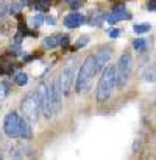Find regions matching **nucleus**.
Here are the masks:
<instances>
[{
	"label": "nucleus",
	"instance_id": "1",
	"mask_svg": "<svg viewBox=\"0 0 156 160\" xmlns=\"http://www.w3.org/2000/svg\"><path fill=\"white\" fill-rule=\"evenodd\" d=\"M97 72V60H95V55H88L86 60L83 61L80 71H78V75H76V82H75V90L76 93H85L89 87H91V82Z\"/></svg>",
	"mask_w": 156,
	"mask_h": 160
},
{
	"label": "nucleus",
	"instance_id": "27",
	"mask_svg": "<svg viewBox=\"0 0 156 160\" xmlns=\"http://www.w3.org/2000/svg\"><path fill=\"white\" fill-rule=\"evenodd\" d=\"M5 13H7V5H5V2H2V0H0V18H2Z\"/></svg>",
	"mask_w": 156,
	"mask_h": 160
},
{
	"label": "nucleus",
	"instance_id": "23",
	"mask_svg": "<svg viewBox=\"0 0 156 160\" xmlns=\"http://www.w3.org/2000/svg\"><path fill=\"white\" fill-rule=\"evenodd\" d=\"M88 42H89V36H86V35H85V36H81L80 39H78V41H76V49H80V47H83V46H86Z\"/></svg>",
	"mask_w": 156,
	"mask_h": 160
},
{
	"label": "nucleus",
	"instance_id": "3",
	"mask_svg": "<svg viewBox=\"0 0 156 160\" xmlns=\"http://www.w3.org/2000/svg\"><path fill=\"white\" fill-rule=\"evenodd\" d=\"M21 107H22V113H24L25 119H28L30 122H36V121H38L41 105H39V99H38V93H36V91L28 93V94L24 98Z\"/></svg>",
	"mask_w": 156,
	"mask_h": 160
},
{
	"label": "nucleus",
	"instance_id": "17",
	"mask_svg": "<svg viewBox=\"0 0 156 160\" xmlns=\"http://www.w3.org/2000/svg\"><path fill=\"white\" fill-rule=\"evenodd\" d=\"M150 28H151L150 24H136V25L133 27V32H134L136 35H140V33H147V32H150Z\"/></svg>",
	"mask_w": 156,
	"mask_h": 160
},
{
	"label": "nucleus",
	"instance_id": "24",
	"mask_svg": "<svg viewBox=\"0 0 156 160\" xmlns=\"http://www.w3.org/2000/svg\"><path fill=\"white\" fill-rule=\"evenodd\" d=\"M83 2H85V0H70L69 5H70V8H72V10H78V8H80V7L83 5Z\"/></svg>",
	"mask_w": 156,
	"mask_h": 160
},
{
	"label": "nucleus",
	"instance_id": "26",
	"mask_svg": "<svg viewBox=\"0 0 156 160\" xmlns=\"http://www.w3.org/2000/svg\"><path fill=\"white\" fill-rule=\"evenodd\" d=\"M147 8L150 11H156V0H150V2L147 3Z\"/></svg>",
	"mask_w": 156,
	"mask_h": 160
},
{
	"label": "nucleus",
	"instance_id": "5",
	"mask_svg": "<svg viewBox=\"0 0 156 160\" xmlns=\"http://www.w3.org/2000/svg\"><path fill=\"white\" fill-rule=\"evenodd\" d=\"M59 80H61V88H62V93L64 94H69L75 85V63L73 60H67L66 64L62 66L61 69V75H59Z\"/></svg>",
	"mask_w": 156,
	"mask_h": 160
},
{
	"label": "nucleus",
	"instance_id": "7",
	"mask_svg": "<svg viewBox=\"0 0 156 160\" xmlns=\"http://www.w3.org/2000/svg\"><path fill=\"white\" fill-rule=\"evenodd\" d=\"M21 122H22V119L19 118V115L16 112H10L5 116V121H3V130H5V133L10 138L21 137Z\"/></svg>",
	"mask_w": 156,
	"mask_h": 160
},
{
	"label": "nucleus",
	"instance_id": "16",
	"mask_svg": "<svg viewBox=\"0 0 156 160\" xmlns=\"http://www.w3.org/2000/svg\"><path fill=\"white\" fill-rule=\"evenodd\" d=\"M14 82H16V85H19V87H25V85L28 83V75H27L25 72H19V74L14 77Z\"/></svg>",
	"mask_w": 156,
	"mask_h": 160
},
{
	"label": "nucleus",
	"instance_id": "30",
	"mask_svg": "<svg viewBox=\"0 0 156 160\" xmlns=\"http://www.w3.org/2000/svg\"><path fill=\"white\" fill-rule=\"evenodd\" d=\"M30 2H31V0H21V3H22V5H28Z\"/></svg>",
	"mask_w": 156,
	"mask_h": 160
},
{
	"label": "nucleus",
	"instance_id": "18",
	"mask_svg": "<svg viewBox=\"0 0 156 160\" xmlns=\"http://www.w3.org/2000/svg\"><path fill=\"white\" fill-rule=\"evenodd\" d=\"M34 8H36L38 11H41V13L47 11V10L50 8V0H38V2L34 3Z\"/></svg>",
	"mask_w": 156,
	"mask_h": 160
},
{
	"label": "nucleus",
	"instance_id": "2",
	"mask_svg": "<svg viewBox=\"0 0 156 160\" xmlns=\"http://www.w3.org/2000/svg\"><path fill=\"white\" fill-rule=\"evenodd\" d=\"M116 85H117V68L109 64L103 69V72L100 75L99 85H97V101L105 102L111 96Z\"/></svg>",
	"mask_w": 156,
	"mask_h": 160
},
{
	"label": "nucleus",
	"instance_id": "8",
	"mask_svg": "<svg viewBox=\"0 0 156 160\" xmlns=\"http://www.w3.org/2000/svg\"><path fill=\"white\" fill-rule=\"evenodd\" d=\"M48 88H50V94H52L53 115H58V113L61 112V93H62L59 77H55V78L52 80V83L48 85Z\"/></svg>",
	"mask_w": 156,
	"mask_h": 160
},
{
	"label": "nucleus",
	"instance_id": "10",
	"mask_svg": "<svg viewBox=\"0 0 156 160\" xmlns=\"http://www.w3.org/2000/svg\"><path fill=\"white\" fill-rule=\"evenodd\" d=\"M111 55H112V49H111L109 46H102V47H99L97 55H95V60H97V71L105 69V64L109 61Z\"/></svg>",
	"mask_w": 156,
	"mask_h": 160
},
{
	"label": "nucleus",
	"instance_id": "14",
	"mask_svg": "<svg viewBox=\"0 0 156 160\" xmlns=\"http://www.w3.org/2000/svg\"><path fill=\"white\" fill-rule=\"evenodd\" d=\"M144 78L147 80V82H154L156 80V64L153 66H148L144 72Z\"/></svg>",
	"mask_w": 156,
	"mask_h": 160
},
{
	"label": "nucleus",
	"instance_id": "28",
	"mask_svg": "<svg viewBox=\"0 0 156 160\" xmlns=\"http://www.w3.org/2000/svg\"><path fill=\"white\" fill-rule=\"evenodd\" d=\"M69 42H70V38H69L67 35H64V36H62V41H61V46H64V47H66Z\"/></svg>",
	"mask_w": 156,
	"mask_h": 160
},
{
	"label": "nucleus",
	"instance_id": "6",
	"mask_svg": "<svg viewBox=\"0 0 156 160\" xmlns=\"http://www.w3.org/2000/svg\"><path fill=\"white\" fill-rule=\"evenodd\" d=\"M36 93H38V99H39V105H41L42 113H44L47 118L53 116V104H52V94H50L48 85L42 82V83L38 87V91H36Z\"/></svg>",
	"mask_w": 156,
	"mask_h": 160
},
{
	"label": "nucleus",
	"instance_id": "29",
	"mask_svg": "<svg viewBox=\"0 0 156 160\" xmlns=\"http://www.w3.org/2000/svg\"><path fill=\"white\" fill-rule=\"evenodd\" d=\"M45 22H47L48 25H55V24H56V19H55V18H50V16H48V18L45 19Z\"/></svg>",
	"mask_w": 156,
	"mask_h": 160
},
{
	"label": "nucleus",
	"instance_id": "21",
	"mask_svg": "<svg viewBox=\"0 0 156 160\" xmlns=\"http://www.w3.org/2000/svg\"><path fill=\"white\" fill-rule=\"evenodd\" d=\"M10 72H13L11 63H0V74H10Z\"/></svg>",
	"mask_w": 156,
	"mask_h": 160
},
{
	"label": "nucleus",
	"instance_id": "22",
	"mask_svg": "<svg viewBox=\"0 0 156 160\" xmlns=\"http://www.w3.org/2000/svg\"><path fill=\"white\" fill-rule=\"evenodd\" d=\"M21 8H22V3H21V2H14V3L10 7V11H11V14H19Z\"/></svg>",
	"mask_w": 156,
	"mask_h": 160
},
{
	"label": "nucleus",
	"instance_id": "15",
	"mask_svg": "<svg viewBox=\"0 0 156 160\" xmlns=\"http://www.w3.org/2000/svg\"><path fill=\"white\" fill-rule=\"evenodd\" d=\"M133 47H134L139 53H144V52L147 50V41H145L144 38H137V39L133 41Z\"/></svg>",
	"mask_w": 156,
	"mask_h": 160
},
{
	"label": "nucleus",
	"instance_id": "11",
	"mask_svg": "<svg viewBox=\"0 0 156 160\" xmlns=\"http://www.w3.org/2000/svg\"><path fill=\"white\" fill-rule=\"evenodd\" d=\"M85 22H86V18L83 14H80V13H72V14L64 18V25L69 27V28H78Z\"/></svg>",
	"mask_w": 156,
	"mask_h": 160
},
{
	"label": "nucleus",
	"instance_id": "4",
	"mask_svg": "<svg viewBox=\"0 0 156 160\" xmlns=\"http://www.w3.org/2000/svg\"><path fill=\"white\" fill-rule=\"evenodd\" d=\"M131 66H133V61H131V55L130 53H123L117 63V88H125V85L128 83L130 80V75H131Z\"/></svg>",
	"mask_w": 156,
	"mask_h": 160
},
{
	"label": "nucleus",
	"instance_id": "12",
	"mask_svg": "<svg viewBox=\"0 0 156 160\" xmlns=\"http://www.w3.org/2000/svg\"><path fill=\"white\" fill-rule=\"evenodd\" d=\"M62 36H64V35H61V33H55V35H50V36H47V38L44 39V46H45L47 49H55V47L61 46Z\"/></svg>",
	"mask_w": 156,
	"mask_h": 160
},
{
	"label": "nucleus",
	"instance_id": "19",
	"mask_svg": "<svg viewBox=\"0 0 156 160\" xmlns=\"http://www.w3.org/2000/svg\"><path fill=\"white\" fill-rule=\"evenodd\" d=\"M102 21H103V16H102V13H99V11H95V13L92 14V19H88V22H89L92 27H99V25L102 24Z\"/></svg>",
	"mask_w": 156,
	"mask_h": 160
},
{
	"label": "nucleus",
	"instance_id": "13",
	"mask_svg": "<svg viewBox=\"0 0 156 160\" xmlns=\"http://www.w3.org/2000/svg\"><path fill=\"white\" fill-rule=\"evenodd\" d=\"M21 137L25 138V140H30L33 137V130H31V126H30V121L28 119H22L21 122Z\"/></svg>",
	"mask_w": 156,
	"mask_h": 160
},
{
	"label": "nucleus",
	"instance_id": "9",
	"mask_svg": "<svg viewBox=\"0 0 156 160\" xmlns=\"http://www.w3.org/2000/svg\"><path fill=\"white\" fill-rule=\"evenodd\" d=\"M125 19H131V14H130V11H126V8L122 7V5L114 7L112 11H111L109 14H106V21H108L109 24H116V22L125 21Z\"/></svg>",
	"mask_w": 156,
	"mask_h": 160
},
{
	"label": "nucleus",
	"instance_id": "20",
	"mask_svg": "<svg viewBox=\"0 0 156 160\" xmlns=\"http://www.w3.org/2000/svg\"><path fill=\"white\" fill-rule=\"evenodd\" d=\"M44 16L42 14H36L33 19H31V27H34V28H38V27H41L42 24H44Z\"/></svg>",
	"mask_w": 156,
	"mask_h": 160
},
{
	"label": "nucleus",
	"instance_id": "25",
	"mask_svg": "<svg viewBox=\"0 0 156 160\" xmlns=\"http://www.w3.org/2000/svg\"><path fill=\"white\" fill-rule=\"evenodd\" d=\"M108 35H109V38L116 39V38H119V35H120V30H117V28H111V30L108 32Z\"/></svg>",
	"mask_w": 156,
	"mask_h": 160
}]
</instances>
